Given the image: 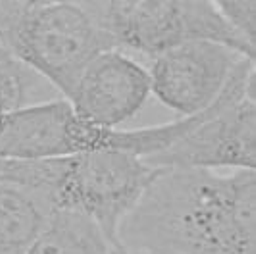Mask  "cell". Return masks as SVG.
Masks as SVG:
<instances>
[{"instance_id":"obj_1","label":"cell","mask_w":256,"mask_h":254,"mask_svg":"<svg viewBox=\"0 0 256 254\" xmlns=\"http://www.w3.org/2000/svg\"><path fill=\"white\" fill-rule=\"evenodd\" d=\"M254 172L162 170L118 229L128 254H256Z\"/></svg>"},{"instance_id":"obj_2","label":"cell","mask_w":256,"mask_h":254,"mask_svg":"<svg viewBox=\"0 0 256 254\" xmlns=\"http://www.w3.org/2000/svg\"><path fill=\"white\" fill-rule=\"evenodd\" d=\"M0 40L68 100L89 64L116 50L85 2L0 0Z\"/></svg>"},{"instance_id":"obj_3","label":"cell","mask_w":256,"mask_h":254,"mask_svg":"<svg viewBox=\"0 0 256 254\" xmlns=\"http://www.w3.org/2000/svg\"><path fill=\"white\" fill-rule=\"evenodd\" d=\"M160 172L141 156L100 148L60 160L29 162L26 185L42 190L54 210L87 216L120 244L122 222L135 210Z\"/></svg>"},{"instance_id":"obj_4","label":"cell","mask_w":256,"mask_h":254,"mask_svg":"<svg viewBox=\"0 0 256 254\" xmlns=\"http://www.w3.org/2000/svg\"><path fill=\"white\" fill-rule=\"evenodd\" d=\"M85 6L116 50L139 52L156 58L189 42H218L248 60V48L208 0H85Z\"/></svg>"},{"instance_id":"obj_5","label":"cell","mask_w":256,"mask_h":254,"mask_svg":"<svg viewBox=\"0 0 256 254\" xmlns=\"http://www.w3.org/2000/svg\"><path fill=\"white\" fill-rule=\"evenodd\" d=\"M254 60L243 58L233 70L214 106L194 118L191 129L164 152L146 158L160 170H228L256 168Z\"/></svg>"},{"instance_id":"obj_6","label":"cell","mask_w":256,"mask_h":254,"mask_svg":"<svg viewBox=\"0 0 256 254\" xmlns=\"http://www.w3.org/2000/svg\"><path fill=\"white\" fill-rule=\"evenodd\" d=\"M112 131L83 122L66 98L29 104L8 118L0 135V160L46 162L110 148Z\"/></svg>"},{"instance_id":"obj_7","label":"cell","mask_w":256,"mask_h":254,"mask_svg":"<svg viewBox=\"0 0 256 254\" xmlns=\"http://www.w3.org/2000/svg\"><path fill=\"white\" fill-rule=\"evenodd\" d=\"M244 56L218 42H189L152 58L150 94L183 118L214 106Z\"/></svg>"},{"instance_id":"obj_8","label":"cell","mask_w":256,"mask_h":254,"mask_svg":"<svg viewBox=\"0 0 256 254\" xmlns=\"http://www.w3.org/2000/svg\"><path fill=\"white\" fill-rule=\"evenodd\" d=\"M148 96V70L122 50H108L89 64L68 102L89 126L118 129L141 112Z\"/></svg>"},{"instance_id":"obj_9","label":"cell","mask_w":256,"mask_h":254,"mask_svg":"<svg viewBox=\"0 0 256 254\" xmlns=\"http://www.w3.org/2000/svg\"><path fill=\"white\" fill-rule=\"evenodd\" d=\"M56 210L42 190L0 181V254H29Z\"/></svg>"},{"instance_id":"obj_10","label":"cell","mask_w":256,"mask_h":254,"mask_svg":"<svg viewBox=\"0 0 256 254\" xmlns=\"http://www.w3.org/2000/svg\"><path fill=\"white\" fill-rule=\"evenodd\" d=\"M29 254H124V248L87 216L56 210Z\"/></svg>"},{"instance_id":"obj_11","label":"cell","mask_w":256,"mask_h":254,"mask_svg":"<svg viewBox=\"0 0 256 254\" xmlns=\"http://www.w3.org/2000/svg\"><path fill=\"white\" fill-rule=\"evenodd\" d=\"M40 85V77L14 58L0 40V102L12 112L31 104Z\"/></svg>"},{"instance_id":"obj_12","label":"cell","mask_w":256,"mask_h":254,"mask_svg":"<svg viewBox=\"0 0 256 254\" xmlns=\"http://www.w3.org/2000/svg\"><path fill=\"white\" fill-rule=\"evenodd\" d=\"M220 16L231 31L243 40L248 48L256 50V2L239 0V2H216Z\"/></svg>"},{"instance_id":"obj_13","label":"cell","mask_w":256,"mask_h":254,"mask_svg":"<svg viewBox=\"0 0 256 254\" xmlns=\"http://www.w3.org/2000/svg\"><path fill=\"white\" fill-rule=\"evenodd\" d=\"M14 168H16V162L0 160V181H2V179H6V181H12V178H14Z\"/></svg>"},{"instance_id":"obj_14","label":"cell","mask_w":256,"mask_h":254,"mask_svg":"<svg viewBox=\"0 0 256 254\" xmlns=\"http://www.w3.org/2000/svg\"><path fill=\"white\" fill-rule=\"evenodd\" d=\"M12 114V110L4 104V102H0V135H2V131H4V127L8 124V118Z\"/></svg>"},{"instance_id":"obj_15","label":"cell","mask_w":256,"mask_h":254,"mask_svg":"<svg viewBox=\"0 0 256 254\" xmlns=\"http://www.w3.org/2000/svg\"><path fill=\"white\" fill-rule=\"evenodd\" d=\"M124 254H128V252H126V250H124Z\"/></svg>"}]
</instances>
